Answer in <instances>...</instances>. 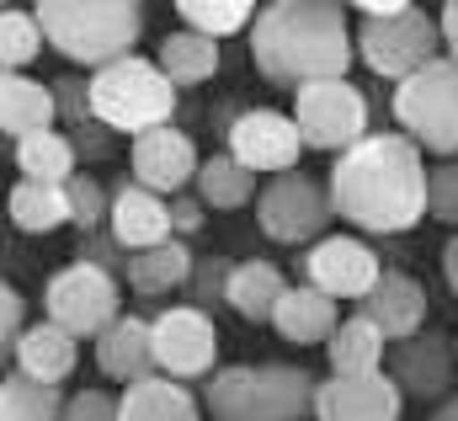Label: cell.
<instances>
[{"instance_id": "obj_9", "label": "cell", "mask_w": 458, "mask_h": 421, "mask_svg": "<svg viewBox=\"0 0 458 421\" xmlns=\"http://www.w3.org/2000/svg\"><path fill=\"white\" fill-rule=\"evenodd\" d=\"M331 213H336L331 209V187H320L304 171L267 176L261 182V198H256V224L277 245H315V240H326Z\"/></svg>"}, {"instance_id": "obj_43", "label": "cell", "mask_w": 458, "mask_h": 421, "mask_svg": "<svg viewBox=\"0 0 458 421\" xmlns=\"http://www.w3.org/2000/svg\"><path fill=\"white\" fill-rule=\"evenodd\" d=\"M443 278H448V288H454V299H458V235L443 245Z\"/></svg>"}, {"instance_id": "obj_33", "label": "cell", "mask_w": 458, "mask_h": 421, "mask_svg": "<svg viewBox=\"0 0 458 421\" xmlns=\"http://www.w3.org/2000/svg\"><path fill=\"white\" fill-rule=\"evenodd\" d=\"M43 43L48 38H43V27H38L32 11H21V5L0 11V59H5V75H21V64H32Z\"/></svg>"}, {"instance_id": "obj_1", "label": "cell", "mask_w": 458, "mask_h": 421, "mask_svg": "<svg viewBox=\"0 0 458 421\" xmlns=\"http://www.w3.org/2000/svg\"><path fill=\"white\" fill-rule=\"evenodd\" d=\"M427 155L416 139L394 133H368L331 166V209L336 219L368 229V235H400L416 229L427 209Z\"/></svg>"}, {"instance_id": "obj_18", "label": "cell", "mask_w": 458, "mask_h": 421, "mask_svg": "<svg viewBox=\"0 0 458 421\" xmlns=\"http://www.w3.org/2000/svg\"><path fill=\"white\" fill-rule=\"evenodd\" d=\"M357 315H368L384 336H389V347L394 341H411L421 325H427V288L411 278V272H400V267H384V278H378V288L362 299V310Z\"/></svg>"}, {"instance_id": "obj_36", "label": "cell", "mask_w": 458, "mask_h": 421, "mask_svg": "<svg viewBox=\"0 0 458 421\" xmlns=\"http://www.w3.org/2000/svg\"><path fill=\"white\" fill-rule=\"evenodd\" d=\"M70 209H75V224H81L86 235H97V224H102V219L113 213V203H107V193H102V182L81 171V176L70 182Z\"/></svg>"}, {"instance_id": "obj_4", "label": "cell", "mask_w": 458, "mask_h": 421, "mask_svg": "<svg viewBox=\"0 0 458 421\" xmlns=\"http://www.w3.org/2000/svg\"><path fill=\"white\" fill-rule=\"evenodd\" d=\"M48 48H59L70 64H86L91 75L133 54L144 32V5L139 0H43L32 5Z\"/></svg>"}, {"instance_id": "obj_17", "label": "cell", "mask_w": 458, "mask_h": 421, "mask_svg": "<svg viewBox=\"0 0 458 421\" xmlns=\"http://www.w3.org/2000/svg\"><path fill=\"white\" fill-rule=\"evenodd\" d=\"M107 229H113V240L128 251V256L155 251V245L176 240V224H171V198H160V193H149V187H139V182L128 176V182H117V187H113V213H107Z\"/></svg>"}, {"instance_id": "obj_6", "label": "cell", "mask_w": 458, "mask_h": 421, "mask_svg": "<svg viewBox=\"0 0 458 421\" xmlns=\"http://www.w3.org/2000/svg\"><path fill=\"white\" fill-rule=\"evenodd\" d=\"M91 81V117L107 128V133H149V128H165L171 112H176V86L171 75L160 70V59H144V54H128L107 70L86 75Z\"/></svg>"}, {"instance_id": "obj_11", "label": "cell", "mask_w": 458, "mask_h": 421, "mask_svg": "<svg viewBox=\"0 0 458 421\" xmlns=\"http://www.w3.org/2000/svg\"><path fill=\"white\" fill-rule=\"evenodd\" d=\"M155 363L165 379H214L219 368V331H214V315L198 310V305H171L155 315Z\"/></svg>"}, {"instance_id": "obj_15", "label": "cell", "mask_w": 458, "mask_h": 421, "mask_svg": "<svg viewBox=\"0 0 458 421\" xmlns=\"http://www.w3.org/2000/svg\"><path fill=\"white\" fill-rule=\"evenodd\" d=\"M128 171H133L139 187H149V193H160V198H176L187 182H198L203 155H198L192 133H182V128L165 123V128H149V133L133 139V150H128Z\"/></svg>"}, {"instance_id": "obj_13", "label": "cell", "mask_w": 458, "mask_h": 421, "mask_svg": "<svg viewBox=\"0 0 458 421\" xmlns=\"http://www.w3.org/2000/svg\"><path fill=\"white\" fill-rule=\"evenodd\" d=\"M378 278H384V267H378L373 245H362L357 235H326V240H315L304 251V283H315L336 305L342 299H357L362 305L378 288Z\"/></svg>"}, {"instance_id": "obj_16", "label": "cell", "mask_w": 458, "mask_h": 421, "mask_svg": "<svg viewBox=\"0 0 458 421\" xmlns=\"http://www.w3.org/2000/svg\"><path fill=\"white\" fill-rule=\"evenodd\" d=\"M400 400L389 374H331L315 390V421H400Z\"/></svg>"}, {"instance_id": "obj_22", "label": "cell", "mask_w": 458, "mask_h": 421, "mask_svg": "<svg viewBox=\"0 0 458 421\" xmlns=\"http://www.w3.org/2000/svg\"><path fill=\"white\" fill-rule=\"evenodd\" d=\"M117 421H203V400L182 379H144L117 395Z\"/></svg>"}, {"instance_id": "obj_5", "label": "cell", "mask_w": 458, "mask_h": 421, "mask_svg": "<svg viewBox=\"0 0 458 421\" xmlns=\"http://www.w3.org/2000/svg\"><path fill=\"white\" fill-rule=\"evenodd\" d=\"M357 54H362V64L378 81L405 86L416 70H427L432 59H443V27L421 5H405V0H362Z\"/></svg>"}, {"instance_id": "obj_25", "label": "cell", "mask_w": 458, "mask_h": 421, "mask_svg": "<svg viewBox=\"0 0 458 421\" xmlns=\"http://www.w3.org/2000/svg\"><path fill=\"white\" fill-rule=\"evenodd\" d=\"M283 294H288V278L277 272V262L250 256V262H234L229 288H225V305L240 320H272L277 305H283Z\"/></svg>"}, {"instance_id": "obj_2", "label": "cell", "mask_w": 458, "mask_h": 421, "mask_svg": "<svg viewBox=\"0 0 458 421\" xmlns=\"http://www.w3.org/2000/svg\"><path fill=\"white\" fill-rule=\"evenodd\" d=\"M245 38L261 81L293 97L315 81H346L357 59V32L346 27L336 0H272L256 11V27Z\"/></svg>"}, {"instance_id": "obj_8", "label": "cell", "mask_w": 458, "mask_h": 421, "mask_svg": "<svg viewBox=\"0 0 458 421\" xmlns=\"http://www.w3.org/2000/svg\"><path fill=\"white\" fill-rule=\"evenodd\" d=\"M43 310H48L54 325H64L75 341H86V336L97 341V336H107L123 320V288H117L113 272H102L91 262H70V267H59L48 278Z\"/></svg>"}, {"instance_id": "obj_28", "label": "cell", "mask_w": 458, "mask_h": 421, "mask_svg": "<svg viewBox=\"0 0 458 421\" xmlns=\"http://www.w3.org/2000/svg\"><path fill=\"white\" fill-rule=\"evenodd\" d=\"M198 198L208 203V209H256V198H261V176L250 171V166H240L234 155H208L203 160V171H198Z\"/></svg>"}, {"instance_id": "obj_42", "label": "cell", "mask_w": 458, "mask_h": 421, "mask_svg": "<svg viewBox=\"0 0 458 421\" xmlns=\"http://www.w3.org/2000/svg\"><path fill=\"white\" fill-rule=\"evenodd\" d=\"M437 27H443V48H448V59L458 64V0H448V5H443Z\"/></svg>"}, {"instance_id": "obj_44", "label": "cell", "mask_w": 458, "mask_h": 421, "mask_svg": "<svg viewBox=\"0 0 458 421\" xmlns=\"http://www.w3.org/2000/svg\"><path fill=\"white\" fill-rule=\"evenodd\" d=\"M427 421H458V390H454V395H448V400H443V406H437Z\"/></svg>"}, {"instance_id": "obj_40", "label": "cell", "mask_w": 458, "mask_h": 421, "mask_svg": "<svg viewBox=\"0 0 458 421\" xmlns=\"http://www.w3.org/2000/svg\"><path fill=\"white\" fill-rule=\"evenodd\" d=\"M21 336H27V325H21V294L16 288H0V352L16 357Z\"/></svg>"}, {"instance_id": "obj_26", "label": "cell", "mask_w": 458, "mask_h": 421, "mask_svg": "<svg viewBox=\"0 0 458 421\" xmlns=\"http://www.w3.org/2000/svg\"><path fill=\"white\" fill-rule=\"evenodd\" d=\"M192 251H187V240H165V245H155V251H139V256H128V288L133 294H144V299H165L171 288H182L187 278H192Z\"/></svg>"}, {"instance_id": "obj_32", "label": "cell", "mask_w": 458, "mask_h": 421, "mask_svg": "<svg viewBox=\"0 0 458 421\" xmlns=\"http://www.w3.org/2000/svg\"><path fill=\"white\" fill-rule=\"evenodd\" d=\"M64 400L54 384H38L27 374H5L0 384V421H59Z\"/></svg>"}, {"instance_id": "obj_12", "label": "cell", "mask_w": 458, "mask_h": 421, "mask_svg": "<svg viewBox=\"0 0 458 421\" xmlns=\"http://www.w3.org/2000/svg\"><path fill=\"white\" fill-rule=\"evenodd\" d=\"M229 155L240 166H250L256 176H283V171H299V155H304V133L293 123V112H277V107H245L234 123H229Z\"/></svg>"}, {"instance_id": "obj_3", "label": "cell", "mask_w": 458, "mask_h": 421, "mask_svg": "<svg viewBox=\"0 0 458 421\" xmlns=\"http://www.w3.org/2000/svg\"><path fill=\"white\" fill-rule=\"evenodd\" d=\"M320 379L299 363H229L203 384L214 421H315Z\"/></svg>"}, {"instance_id": "obj_23", "label": "cell", "mask_w": 458, "mask_h": 421, "mask_svg": "<svg viewBox=\"0 0 458 421\" xmlns=\"http://www.w3.org/2000/svg\"><path fill=\"white\" fill-rule=\"evenodd\" d=\"M0 128L5 139H27V133H48L59 128V102H54V86H38L27 75H5L0 81Z\"/></svg>"}, {"instance_id": "obj_29", "label": "cell", "mask_w": 458, "mask_h": 421, "mask_svg": "<svg viewBox=\"0 0 458 421\" xmlns=\"http://www.w3.org/2000/svg\"><path fill=\"white\" fill-rule=\"evenodd\" d=\"M155 59H160V70L171 75L176 91H192V86H203V81L219 75V43L203 38V32H192V27L187 32H171Z\"/></svg>"}, {"instance_id": "obj_34", "label": "cell", "mask_w": 458, "mask_h": 421, "mask_svg": "<svg viewBox=\"0 0 458 421\" xmlns=\"http://www.w3.org/2000/svg\"><path fill=\"white\" fill-rule=\"evenodd\" d=\"M427 209H432V219L458 229V160H437L427 171Z\"/></svg>"}, {"instance_id": "obj_37", "label": "cell", "mask_w": 458, "mask_h": 421, "mask_svg": "<svg viewBox=\"0 0 458 421\" xmlns=\"http://www.w3.org/2000/svg\"><path fill=\"white\" fill-rule=\"evenodd\" d=\"M229 272H234V262H225V256H203V262L192 267V283H198V294H192V305H198V310H214V305L225 299V288H229Z\"/></svg>"}, {"instance_id": "obj_31", "label": "cell", "mask_w": 458, "mask_h": 421, "mask_svg": "<svg viewBox=\"0 0 458 421\" xmlns=\"http://www.w3.org/2000/svg\"><path fill=\"white\" fill-rule=\"evenodd\" d=\"M256 11L261 5H250V0H182L176 5V16L192 27V32H203V38H234V32H250L256 27Z\"/></svg>"}, {"instance_id": "obj_21", "label": "cell", "mask_w": 458, "mask_h": 421, "mask_svg": "<svg viewBox=\"0 0 458 421\" xmlns=\"http://www.w3.org/2000/svg\"><path fill=\"white\" fill-rule=\"evenodd\" d=\"M272 325H277V336L293 341V347H320V341H331V336L342 331V310H336L331 294H320L315 283H304V288H288V294H283Z\"/></svg>"}, {"instance_id": "obj_30", "label": "cell", "mask_w": 458, "mask_h": 421, "mask_svg": "<svg viewBox=\"0 0 458 421\" xmlns=\"http://www.w3.org/2000/svg\"><path fill=\"white\" fill-rule=\"evenodd\" d=\"M5 213L16 229L27 235H48L59 224H75V209H70V187H48V182H16L11 198H5Z\"/></svg>"}, {"instance_id": "obj_14", "label": "cell", "mask_w": 458, "mask_h": 421, "mask_svg": "<svg viewBox=\"0 0 458 421\" xmlns=\"http://www.w3.org/2000/svg\"><path fill=\"white\" fill-rule=\"evenodd\" d=\"M384 374L411 400H448L454 395V379H458V341H448L443 331H416L411 341H394L389 347Z\"/></svg>"}, {"instance_id": "obj_39", "label": "cell", "mask_w": 458, "mask_h": 421, "mask_svg": "<svg viewBox=\"0 0 458 421\" xmlns=\"http://www.w3.org/2000/svg\"><path fill=\"white\" fill-rule=\"evenodd\" d=\"M59 421H117V400L107 390H75L64 400V417Z\"/></svg>"}, {"instance_id": "obj_7", "label": "cell", "mask_w": 458, "mask_h": 421, "mask_svg": "<svg viewBox=\"0 0 458 421\" xmlns=\"http://www.w3.org/2000/svg\"><path fill=\"white\" fill-rule=\"evenodd\" d=\"M394 123L405 139L421 144V155L458 160V64L443 54L427 70H416L405 86H394Z\"/></svg>"}, {"instance_id": "obj_38", "label": "cell", "mask_w": 458, "mask_h": 421, "mask_svg": "<svg viewBox=\"0 0 458 421\" xmlns=\"http://www.w3.org/2000/svg\"><path fill=\"white\" fill-rule=\"evenodd\" d=\"M75 262H91V267H102V272H113V278H128V251L113 240V229H107V240H102V235H86V240L75 245Z\"/></svg>"}, {"instance_id": "obj_35", "label": "cell", "mask_w": 458, "mask_h": 421, "mask_svg": "<svg viewBox=\"0 0 458 421\" xmlns=\"http://www.w3.org/2000/svg\"><path fill=\"white\" fill-rule=\"evenodd\" d=\"M54 102H59V117H64V128H70V133H81V128H91V123H97V117H91V81L59 75V81H54Z\"/></svg>"}, {"instance_id": "obj_41", "label": "cell", "mask_w": 458, "mask_h": 421, "mask_svg": "<svg viewBox=\"0 0 458 421\" xmlns=\"http://www.w3.org/2000/svg\"><path fill=\"white\" fill-rule=\"evenodd\" d=\"M203 213H208V203H203V198H192V193H176V198H171V224H176V240L198 235V229H203Z\"/></svg>"}, {"instance_id": "obj_24", "label": "cell", "mask_w": 458, "mask_h": 421, "mask_svg": "<svg viewBox=\"0 0 458 421\" xmlns=\"http://www.w3.org/2000/svg\"><path fill=\"white\" fill-rule=\"evenodd\" d=\"M16 171H21V182H48V187H70L81 171V144L64 133V128H48V133H27V139H16Z\"/></svg>"}, {"instance_id": "obj_27", "label": "cell", "mask_w": 458, "mask_h": 421, "mask_svg": "<svg viewBox=\"0 0 458 421\" xmlns=\"http://www.w3.org/2000/svg\"><path fill=\"white\" fill-rule=\"evenodd\" d=\"M326 357H331V374H384V363H389V336H384L368 315H352V320H342V331L326 341Z\"/></svg>"}, {"instance_id": "obj_19", "label": "cell", "mask_w": 458, "mask_h": 421, "mask_svg": "<svg viewBox=\"0 0 458 421\" xmlns=\"http://www.w3.org/2000/svg\"><path fill=\"white\" fill-rule=\"evenodd\" d=\"M97 368L123 390L155 379L160 374V363H155V320L123 315L107 336H97Z\"/></svg>"}, {"instance_id": "obj_10", "label": "cell", "mask_w": 458, "mask_h": 421, "mask_svg": "<svg viewBox=\"0 0 458 421\" xmlns=\"http://www.w3.org/2000/svg\"><path fill=\"white\" fill-rule=\"evenodd\" d=\"M293 123L304 133L310 150H336L346 155L352 144H362L368 128V97L352 81H315L293 97Z\"/></svg>"}, {"instance_id": "obj_20", "label": "cell", "mask_w": 458, "mask_h": 421, "mask_svg": "<svg viewBox=\"0 0 458 421\" xmlns=\"http://www.w3.org/2000/svg\"><path fill=\"white\" fill-rule=\"evenodd\" d=\"M75 363H81V341H75L64 325H54V320L27 325V336H21V347H16V374H27V379L59 390V384L75 374Z\"/></svg>"}]
</instances>
